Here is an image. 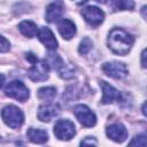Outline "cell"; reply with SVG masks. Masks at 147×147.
<instances>
[{
  "instance_id": "obj_26",
  "label": "cell",
  "mask_w": 147,
  "mask_h": 147,
  "mask_svg": "<svg viewBox=\"0 0 147 147\" xmlns=\"http://www.w3.org/2000/svg\"><path fill=\"white\" fill-rule=\"evenodd\" d=\"M72 1H75L77 5H84V3H86L88 0H72Z\"/></svg>"
},
{
  "instance_id": "obj_2",
  "label": "cell",
  "mask_w": 147,
  "mask_h": 147,
  "mask_svg": "<svg viewBox=\"0 0 147 147\" xmlns=\"http://www.w3.org/2000/svg\"><path fill=\"white\" fill-rule=\"evenodd\" d=\"M1 117H2L3 122L11 129L21 127L23 125V122H24L23 111L20 108H17L16 106H13V105L6 106L1 110Z\"/></svg>"
},
{
  "instance_id": "obj_30",
  "label": "cell",
  "mask_w": 147,
  "mask_h": 147,
  "mask_svg": "<svg viewBox=\"0 0 147 147\" xmlns=\"http://www.w3.org/2000/svg\"><path fill=\"white\" fill-rule=\"evenodd\" d=\"M1 140H2V139H1V137H0V141H1Z\"/></svg>"
},
{
  "instance_id": "obj_19",
  "label": "cell",
  "mask_w": 147,
  "mask_h": 147,
  "mask_svg": "<svg viewBox=\"0 0 147 147\" xmlns=\"http://www.w3.org/2000/svg\"><path fill=\"white\" fill-rule=\"evenodd\" d=\"M56 70H57V72H59V76H60L61 78H63V79H71V78H74V76H75L74 69H71L70 67H68V65L64 64V63H62Z\"/></svg>"
},
{
  "instance_id": "obj_16",
  "label": "cell",
  "mask_w": 147,
  "mask_h": 147,
  "mask_svg": "<svg viewBox=\"0 0 147 147\" xmlns=\"http://www.w3.org/2000/svg\"><path fill=\"white\" fill-rule=\"evenodd\" d=\"M18 30L21 31V33L28 38H33L38 34V26L31 22V21H23L18 24Z\"/></svg>"
},
{
  "instance_id": "obj_10",
  "label": "cell",
  "mask_w": 147,
  "mask_h": 147,
  "mask_svg": "<svg viewBox=\"0 0 147 147\" xmlns=\"http://www.w3.org/2000/svg\"><path fill=\"white\" fill-rule=\"evenodd\" d=\"M100 86H101L102 93H103L102 99H101V102L103 105L113 103L114 101H119L121 100V93L114 86H111L110 84H108L105 80H101L100 82Z\"/></svg>"
},
{
  "instance_id": "obj_8",
  "label": "cell",
  "mask_w": 147,
  "mask_h": 147,
  "mask_svg": "<svg viewBox=\"0 0 147 147\" xmlns=\"http://www.w3.org/2000/svg\"><path fill=\"white\" fill-rule=\"evenodd\" d=\"M82 15H83L84 20L92 26L100 25L105 20V13L95 6H88V7L84 8L82 10Z\"/></svg>"
},
{
  "instance_id": "obj_21",
  "label": "cell",
  "mask_w": 147,
  "mask_h": 147,
  "mask_svg": "<svg viewBox=\"0 0 147 147\" xmlns=\"http://www.w3.org/2000/svg\"><path fill=\"white\" fill-rule=\"evenodd\" d=\"M130 146H141V147H145L146 146V137L144 134H140V136H136L129 144Z\"/></svg>"
},
{
  "instance_id": "obj_3",
  "label": "cell",
  "mask_w": 147,
  "mask_h": 147,
  "mask_svg": "<svg viewBox=\"0 0 147 147\" xmlns=\"http://www.w3.org/2000/svg\"><path fill=\"white\" fill-rule=\"evenodd\" d=\"M5 93L9 98L16 99L21 102L26 101L30 96L29 88L20 80H13L9 84H7V86L5 87Z\"/></svg>"
},
{
  "instance_id": "obj_15",
  "label": "cell",
  "mask_w": 147,
  "mask_h": 147,
  "mask_svg": "<svg viewBox=\"0 0 147 147\" xmlns=\"http://www.w3.org/2000/svg\"><path fill=\"white\" fill-rule=\"evenodd\" d=\"M26 136L29 140L33 144H45L48 140V134L46 131L34 129V127H30L26 132Z\"/></svg>"
},
{
  "instance_id": "obj_22",
  "label": "cell",
  "mask_w": 147,
  "mask_h": 147,
  "mask_svg": "<svg viewBox=\"0 0 147 147\" xmlns=\"http://www.w3.org/2000/svg\"><path fill=\"white\" fill-rule=\"evenodd\" d=\"M9 48H10L9 41L5 37L0 36V53H6L9 51Z\"/></svg>"
},
{
  "instance_id": "obj_5",
  "label": "cell",
  "mask_w": 147,
  "mask_h": 147,
  "mask_svg": "<svg viewBox=\"0 0 147 147\" xmlns=\"http://www.w3.org/2000/svg\"><path fill=\"white\" fill-rule=\"evenodd\" d=\"M74 114L77 117L78 122L85 127H92L96 124L95 114L85 105H77L74 108Z\"/></svg>"
},
{
  "instance_id": "obj_13",
  "label": "cell",
  "mask_w": 147,
  "mask_h": 147,
  "mask_svg": "<svg viewBox=\"0 0 147 147\" xmlns=\"http://www.w3.org/2000/svg\"><path fill=\"white\" fill-rule=\"evenodd\" d=\"M38 38L39 40L45 45V47H47L51 51H54L57 48V40L55 39L53 32L46 28V26H41L38 30Z\"/></svg>"
},
{
  "instance_id": "obj_20",
  "label": "cell",
  "mask_w": 147,
  "mask_h": 147,
  "mask_svg": "<svg viewBox=\"0 0 147 147\" xmlns=\"http://www.w3.org/2000/svg\"><path fill=\"white\" fill-rule=\"evenodd\" d=\"M92 46H93L92 40H91L88 37H85V38L80 41V44H79V47H78L79 54H80V55H86V54L91 51Z\"/></svg>"
},
{
  "instance_id": "obj_18",
  "label": "cell",
  "mask_w": 147,
  "mask_h": 147,
  "mask_svg": "<svg viewBox=\"0 0 147 147\" xmlns=\"http://www.w3.org/2000/svg\"><path fill=\"white\" fill-rule=\"evenodd\" d=\"M111 6L115 10H131L134 8L133 0H111Z\"/></svg>"
},
{
  "instance_id": "obj_25",
  "label": "cell",
  "mask_w": 147,
  "mask_h": 147,
  "mask_svg": "<svg viewBox=\"0 0 147 147\" xmlns=\"http://www.w3.org/2000/svg\"><path fill=\"white\" fill-rule=\"evenodd\" d=\"M145 57H146V49H144L142 53H141V67H142V68H146V61H145Z\"/></svg>"
},
{
  "instance_id": "obj_7",
  "label": "cell",
  "mask_w": 147,
  "mask_h": 147,
  "mask_svg": "<svg viewBox=\"0 0 147 147\" xmlns=\"http://www.w3.org/2000/svg\"><path fill=\"white\" fill-rule=\"evenodd\" d=\"M102 71L115 79H123L127 76V68L124 63L122 62H117V61H113V62H107L103 63L102 65Z\"/></svg>"
},
{
  "instance_id": "obj_24",
  "label": "cell",
  "mask_w": 147,
  "mask_h": 147,
  "mask_svg": "<svg viewBox=\"0 0 147 147\" xmlns=\"http://www.w3.org/2000/svg\"><path fill=\"white\" fill-rule=\"evenodd\" d=\"M26 60H29L30 62L33 63V62L37 61V57L34 56V54H32V53H28V54H26Z\"/></svg>"
},
{
  "instance_id": "obj_27",
  "label": "cell",
  "mask_w": 147,
  "mask_h": 147,
  "mask_svg": "<svg viewBox=\"0 0 147 147\" xmlns=\"http://www.w3.org/2000/svg\"><path fill=\"white\" fill-rule=\"evenodd\" d=\"M3 82H5V76L0 74V87L3 85Z\"/></svg>"
},
{
  "instance_id": "obj_6",
  "label": "cell",
  "mask_w": 147,
  "mask_h": 147,
  "mask_svg": "<svg viewBox=\"0 0 147 147\" xmlns=\"http://www.w3.org/2000/svg\"><path fill=\"white\" fill-rule=\"evenodd\" d=\"M48 71H49V64L47 61H36L32 63V67L28 71V76L33 82H42L48 78Z\"/></svg>"
},
{
  "instance_id": "obj_12",
  "label": "cell",
  "mask_w": 147,
  "mask_h": 147,
  "mask_svg": "<svg viewBox=\"0 0 147 147\" xmlns=\"http://www.w3.org/2000/svg\"><path fill=\"white\" fill-rule=\"evenodd\" d=\"M60 114V106L57 103H48L40 106L38 109V118L41 122H51Z\"/></svg>"
},
{
  "instance_id": "obj_1",
  "label": "cell",
  "mask_w": 147,
  "mask_h": 147,
  "mask_svg": "<svg viewBox=\"0 0 147 147\" xmlns=\"http://www.w3.org/2000/svg\"><path fill=\"white\" fill-rule=\"evenodd\" d=\"M134 42V38L123 29L114 28L108 36V47L117 55H126Z\"/></svg>"
},
{
  "instance_id": "obj_28",
  "label": "cell",
  "mask_w": 147,
  "mask_h": 147,
  "mask_svg": "<svg viewBox=\"0 0 147 147\" xmlns=\"http://www.w3.org/2000/svg\"><path fill=\"white\" fill-rule=\"evenodd\" d=\"M95 1H96V2H99V3H102V5L107 2V0H95Z\"/></svg>"
},
{
  "instance_id": "obj_4",
  "label": "cell",
  "mask_w": 147,
  "mask_h": 147,
  "mask_svg": "<svg viewBox=\"0 0 147 147\" xmlns=\"http://www.w3.org/2000/svg\"><path fill=\"white\" fill-rule=\"evenodd\" d=\"M54 134L60 140H70L76 134L75 124L69 119H59L54 125Z\"/></svg>"
},
{
  "instance_id": "obj_17",
  "label": "cell",
  "mask_w": 147,
  "mask_h": 147,
  "mask_svg": "<svg viewBox=\"0 0 147 147\" xmlns=\"http://www.w3.org/2000/svg\"><path fill=\"white\" fill-rule=\"evenodd\" d=\"M56 95V88L53 86H46V87H40L38 90V96L41 100L46 101H52Z\"/></svg>"
},
{
  "instance_id": "obj_23",
  "label": "cell",
  "mask_w": 147,
  "mask_h": 147,
  "mask_svg": "<svg viewBox=\"0 0 147 147\" xmlns=\"http://www.w3.org/2000/svg\"><path fill=\"white\" fill-rule=\"evenodd\" d=\"M80 145H96V140L93 137H87L86 139L80 141Z\"/></svg>"
},
{
  "instance_id": "obj_29",
  "label": "cell",
  "mask_w": 147,
  "mask_h": 147,
  "mask_svg": "<svg viewBox=\"0 0 147 147\" xmlns=\"http://www.w3.org/2000/svg\"><path fill=\"white\" fill-rule=\"evenodd\" d=\"M145 9H146V7L144 6V7H142V15H144V17L146 18V15H145Z\"/></svg>"
},
{
  "instance_id": "obj_14",
  "label": "cell",
  "mask_w": 147,
  "mask_h": 147,
  "mask_svg": "<svg viewBox=\"0 0 147 147\" xmlns=\"http://www.w3.org/2000/svg\"><path fill=\"white\" fill-rule=\"evenodd\" d=\"M59 32L60 34L63 37V39L65 40H69L71 39L75 34H76V25L72 21L70 20H67V18H63L60 21L59 23Z\"/></svg>"
},
{
  "instance_id": "obj_9",
  "label": "cell",
  "mask_w": 147,
  "mask_h": 147,
  "mask_svg": "<svg viewBox=\"0 0 147 147\" xmlns=\"http://www.w3.org/2000/svg\"><path fill=\"white\" fill-rule=\"evenodd\" d=\"M106 134L115 142H123L127 138V131L122 123H114L106 129Z\"/></svg>"
},
{
  "instance_id": "obj_11",
  "label": "cell",
  "mask_w": 147,
  "mask_h": 147,
  "mask_svg": "<svg viewBox=\"0 0 147 147\" xmlns=\"http://www.w3.org/2000/svg\"><path fill=\"white\" fill-rule=\"evenodd\" d=\"M64 11V5L61 0H56L51 2L46 8V21L49 23H54L59 21Z\"/></svg>"
}]
</instances>
